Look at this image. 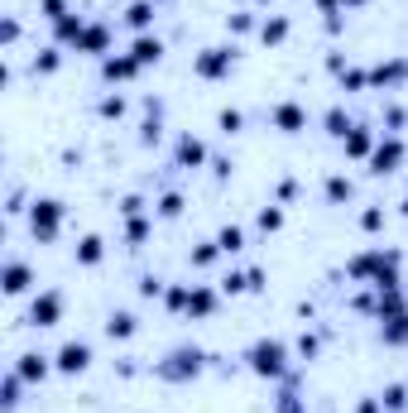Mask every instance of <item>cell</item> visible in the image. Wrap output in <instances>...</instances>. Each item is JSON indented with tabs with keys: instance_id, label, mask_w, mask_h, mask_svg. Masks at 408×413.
Wrapping results in <instances>:
<instances>
[{
	"instance_id": "obj_12",
	"label": "cell",
	"mask_w": 408,
	"mask_h": 413,
	"mask_svg": "<svg viewBox=\"0 0 408 413\" xmlns=\"http://www.w3.org/2000/svg\"><path fill=\"white\" fill-rule=\"evenodd\" d=\"M135 73H139L135 58H106V77H110V82H115V77L125 82V77H135Z\"/></svg>"
},
{
	"instance_id": "obj_18",
	"label": "cell",
	"mask_w": 408,
	"mask_h": 413,
	"mask_svg": "<svg viewBox=\"0 0 408 413\" xmlns=\"http://www.w3.org/2000/svg\"><path fill=\"white\" fill-rule=\"evenodd\" d=\"M260 34H264V44H279V39L289 34V19H269V24H264Z\"/></svg>"
},
{
	"instance_id": "obj_10",
	"label": "cell",
	"mask_w": 408,
	"mask_h": 413,
	"mask_svg": "<svg viewBox=\"0 0 408 413\" xmlns=\"http://www.w3.org/2000/svg\"><path fill=\"white\" fill-rule=\"evenodd\" d=\"M399 154H404V144H394V140H389V144H380V149H375V173H394Z\"/></svg>"
},
{
	"instance_id": "obj_6",
	"label": "cell",
	"mask_w": 408,
	"mask_h": 413,
	"mask_svg": "<svg viewBox=\"0 0 408 413\" xmlns=\"http://www.w3.org/2000/svg\"><path fill=\"white\" fill-rule=\"evenodd\" d=\"M274 125L293 135V130H303V125H307V111H303V106H293V102H284L279 111H274Z\"/></svg>"
},
{
	"instance_id": "obj_3",
	"label": "cell",
	"mask_w": 408,
	"mask_h": 413,
	"mask_svg": "<svg viewBox=\"0 0 408 413\" xmlns=\"http://www.w3.org/2000/svg\"><path fill=\"white\" fill-rule=\"evenodd\" d=\"M87 365H92V351H87L82 341H68V346L58 351V370H63V375H82Z\"/></svg>"
},
{
	"instance_id": "obj_23",
	"label": "cell",
	"mask_w": 408,
	"mask_h": 413,
	"mask_svg": "<svg viewBox=\"0 0 408 413\" xmlns=\"http://www.w3.org/2000/svg\"><path fill=\"white\" fill-rule=\"evenodd\" d=\"M260 226H264V231H279V226H284V211L264 206V211H260Z\"/></svg>"
},
{
	"instance_id": "obj_4",
	"label": "cell",
	"mask_w": 408,
	"mask_h": 413,
	"mask_svg": "<svg viewBox=\"0 0 408 413\" xmlns=\"http://www.w3.org/2000/svg\"><path fill=\"white\" fill-rule=\"evenodd\" d=\"M58 317H63V298H58V294H39V298H34V308H29V322H34V327H53Z\"/></svg>"
},
{
	"instance_id": "obj_14",
	"label": "cell",
	"mask_w": 408,
	"mask_h": 413,
	"mask_svg": "<svg viewBox=\"0 0 408 413\" xmlns=\"http://www.w3.org/2000/svg\"><path fill=\"white\" fill-rule=\"evenodd\" d=\"M130 332H135V317H130V312H110L106 336H130Z\"/></svg>"
},
{
	"instance_id": "obj_21",
	"label": "cell",
	"mask_w": 408,
	"mask_h": 413,
	"mask_svg": "<svg viewBox=\"0 0 408 413\" xmlns=\"http://www.w3.org/2000/svg\"><path fill=\"white\" fill-rule=\"evenodd\" d=\"M178 159H183V164H202V144H197V140H183Z\"/></svg>"
},
{
	"instance_id": "obj_19",
	"label": "cell",
	"mask_w": 408,
	"mask_h": 413,
	"mask_svg": "<svg viewBox=\"0 0 408 413\" xmlns=\"http://www.w3.org/2000/svg\"><path fill=\"white\" fill-rule=\"evenodd\" d=\"M346 149H351V154H365V149H370V135H365V130H346Z\"/></svg>"
},
{
	"instance_id": "obj_29",
	"label": "cell",
	"mask_w": 408,
	"mask_h": 413,
	"mask_svg": "<svg viewBox=\"0 0 408 413\" xmlns=\"http://www.w3.org/2000/svg\"><path fill=\"white\" fill-rule=\"evenodd\" d=\"M120 111H125V102H120V97H110V102H101V115H120Z\"/></svg>"
},
{
	"instance_id": "obj_5",
	"label": "cell",
	"mask_w": 408,
	"mask_h": 413,
	"mask_svg": "<svg viewBox=\"0 0 408 413\" xmlns=\"http://www.w3.org/2000/svg\"><path fill=\"white\" fill-rule=\"evenodd\" d=\"M231 63H235L231 48H206L202 58H197V73L202 77H221V73H231Z\"/></svg>"
},
{
	"instance_id": "obj_11",
	"label": "cell",
	"mask_w": 408,
	"mask_h": 413,
	"mask_svg": "<svg viewBox=\"0 0 408 413\" xmlns=\"http://www.w3.org/2000/svg\"><path fill=\"white\" fill-rule=\"evenodd\" d=\"M77 48H87V53H106V29H101V24H87L82 39H77Z\"/></svg>"
},
{
	"instance_id": "obj_7",
	"label": "cell",
	"mask_w": 408,
	"mask_h": 413,
	"mask_svg": "<svg viewBox=\"0 0 408 413\" xmlns=\"http://www.w3.org/2000/svg\"><path fill=\"white\" fill-rule=\"evenodd\" d=\"M29 279H34V274H29V265H19V260H14V265H5V294H24V289H29Z\"/></svg>"
},
{
	"instance_id": "obj_22",
	"label": "cell",
	"mask_w": 408,
	"mask_h": 413,
	"mask_svg": "<svg viewBox=\"0 0 408 413\" xmlns=\"http://www.w3.org/2000/svg\"><path fill=\"white\" fill-rule=\"evenodd\" d=\"M327 198H331V202L351 198V183H346V178H331V183H327Z\"/></svg>"
},
{
	"instance_id": "obj_28",
	"label": "cell",
	"mask_w": 408,
	"mask_h": 413,
	"mask_svg": "<svg viewBox=\"0 0 408 413\" xmlns=\"http://www.w3.org/2000/svg\"><path fill=\"white\" fill-rule=\"evenodd\" d=\"M385 226V211H365V231H380Z\"/></svg>"
},
{
	"instance_id": "obj_1",
	"label": "cell",
	"mask_w": 408,
	"mask_h": 413,
	"mask_svg": "<svg viewBox=\"0 0 408 413\" xmlns=\"http://www.w3.org/2000/svg\"><path fill=\"white\" fill-rule=\"evenodd\" d=\"M58 221H63V202H53V198L34 202V211H29V226H34V236H39V240H53Z\"/></svg>"
},
{
	"instance_id": "obj_15",
	"label": "cell",
	"mask_w": 408,
	"mask_h": 413,
	"mask_svg": "<svg viewBox=\"0 0 408 413\" xmlns=\"http://www.w3.org/2000/svg\"><path fill=\"white\" fill-rule=\"evenodd\" d=\"M77 260H82V265H97V260H101V236H87V240L77 245Z\"/></svg>"
},
{
	"instance_id": "obj_16",
	"label": "cell",
	"mask_w": 408,
	"mask_h": 413,
	"mask_svg": "<svg viewBox=\"0 0 408 413\" xmlns=\"http://www.w3.org/2000/svg\"><path fill=\"white\" fill-rule=\"evenodd\" d=\"M82 29H87V24H82V19H72V15H63V19H58V39H82Z\"/></svg>"
},
{
	"instance_id": "obj_2",
	"label": "cell",
	"mask_w": 408,
	"mask_h": 413,
	"mask_svg": "<svg viewBox=\"0 0 408 413\" xmlns=\"http://www.w3.org/2000/svg\"><path fill=\"white\" fill-rule=\"evenodd\" d=\"M250 365H255V375H284V346L279 341H260L250 351Z\"/></svg>"
},
{
	"instance_id": "obj_20",
	"label": "cell",
	"mask_w": 408,
	"mask_h": 413,
	"mask_svg": "<svg viewBox=\"0 0 408 413\" xmlns=\"http://www.w3.org/2000/svg\"><path fill=\"white\" fill-rule=\"evenodd\" d=\"M149 15H154V5H144V0H139V5H130V24H135V29H144V24H149Z\"/></svg>"
},
{
	"instance_id": "obj_13",
	"label": "cell",
	"mask_w": 408,
	"mask_h": 413,
	"mask_svg": "<svg viewBox=\"0 0 408 413\" xmlns=\"http://www.w3.org/2000/svg\"><path fill=\"white\" fill-rule=\"evenodd\" d=\"M211 303H216V298H211V289H193V294H188V312H193V317H206Z\"/></svg>"
},
{
	"instance_id": "obj_25",
	"label": "cell",
	"mask_w": 408,
	"mask_h": 413,
	"mask_svg": "<svg viewBox=\"0 0 408 413\" xmlns=\"http://www.w3.org/2000/svg\"><path fill=\"white\" fill-rule=\"evenodd\" d=\"M221 130L235 135V130H240V111H221Z\"/></svg>"
},
{
	"instance_id": "obj_26",
	"label": "cell",
	"mask_w": 408,
	"mask_h": 413,
	"mask_svg": "<svg viewBox=\"0 0 408 413\" xmlns=\"http://www.w3.org/2000/svg\"><path fill=\"white\" fill-rule=\"evenodd\" d=\"M43 15H48V19H63L68 10H63V0H43Z\"/></svg>"
},
{
	"instance_id": "obj_8",
	"label": "cell",
	"mask_w": 408,
	"mask_h": 413,
	"mask_svg": "<svg viewBox=\"0 0 408 413\" xmlns=\"http://www.w3.org/2000/svg\"><path fill=\"white\" fill-rule=\"evenodd\" d=\"M14 375H19V380H43V375H48V361L29 351V356H19V365H14Z\"/></svg>"
},
{
	"instance_id": "obj_27",
	"label": "cell",
	"mask_w": 408,
	"mask_h": 413,
	"mask_svg": "<svg viewBox=\"0 0 408 413\" xmlns=\"http://www.w3.org/2000/svg\"><path fill=\"white\" fill-rule=\"evenodd\" d=\"M0 39H5V44H14V39H19V24H14V19H5V29H0Z\"/></svg>"
},
{
	"instance_id": "obj_9",
	"label": "cell",
	"mask_w": 408,
	"mask_h": 413,
	"mask_svg": "<svg viewBox=\"0 0 408 413\" xmlns=\"http://www.w3.org/2000/svg\"><path fill=\"white\" fill-rule=\"evenodd\" d=\"M164 58V44L159 39H135V63L139 68H149V63H159Z\"/></svg>"
},
{
	"instance_id": "obj_17",
	"label": "cell",
	"mask_w": 408,
	"mask_h": 413,
	"mask_svg": "<svg viewBox=\"0 0 408 413\" xmlns=\"http://www.w3.org/2000/svg\"><path fill=\"white\" fill-rule=\"evenodd\" d=\"M216 245H221V250H226V255H231V250H240V245H245V236H240V231H235V226H226V231H221V236H216Z\"/></svg>"
},
{
	"instance_id": "obj_24",
	"label": "cell",
	"mask_w": 408,
	"mask_h": 413,
	"mask_svg": "<svg viewBox=\"0 0 408 413\" xmlns=\"http://www.w3.org/2000/svg\"><path fill=\"white\" fill-rule=\"evenodd\" d=\"M53 68H58V53H53V48H48L43 58H34V73H53Z\"/></svg>"
}]
</instances>
